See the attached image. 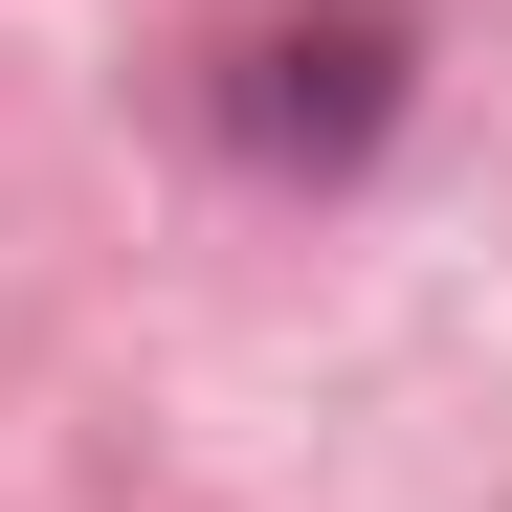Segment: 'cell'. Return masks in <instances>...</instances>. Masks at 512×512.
I'll return each mask as SVG.
<instances>
[{"label":"cell","mask_w":512,"mask_h":512,"mask_svg":"<svg viewBox=\"0 0 512 512\" xmlns=\"http://www.w3.org/2000/svg\"><path fill=\"white\" fill-rule=\"evenodd\" d=\"M401 90H423V23H401V0H312V23H245L201 67V134L245 156V179H357V156L401 134Z\"/></svg>","instance_id":"1"}]
</instances>
